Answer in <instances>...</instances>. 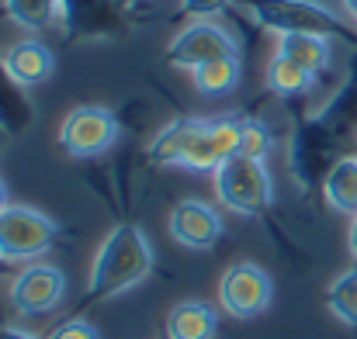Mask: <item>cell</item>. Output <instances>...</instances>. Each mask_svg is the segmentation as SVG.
<instances>
[{
    "mask_svg": "<svg viewBox=\"0 0 357 339\" xmlns=\"http://www.w3.org/2000/svg\"><path fill=\"white\" fill-rule=\"evenodd\" d=\"M0 63H3L7 77H10L17 87H24V90L45 84V80L56 73V56H52V49H49L45 42H38V38H21V42H14V45L0 56Z\"/></svg>",
    "mask_w": 357,
    "mask_h": 339,
    "instance_id": "30bf717a",
    "label": "cell"
},
{
    "mask_svg": "<svg viewBox=\"0 0 357 339\" xmlns=\"http://www.w3.org/2000/svg\"><path fill=\"white\" fill-rule=\"evenodd\" d=\"M202 128H205V118H177V121L163 125L156 132V139L149 142V159L156 166H184V156L195 145Z\"/></svg>",
    "mask_w": 357,
    "mask_h": 339,
    "instance_id": "7c38bea8",
    "label": "cell"
},
{
    "mask_svg": "<svg viewBox=\"0 0 357 339\" xmlns=\"http://www.w3.org/2000/svg\"><path fill=\"white\" fill-rule=\"evenodd\" d=\"M326 308H330L333 319L357 329V267L333 277V284L326 287Z\"/></svg>",
    "mask_w": 357,
    "mask_h": 339,
    "instance_id": "d6986e66",
    "label": "cell"
},
{
    "mask_svg": "<svg viewBox=\"0 0 357 339\" xmlns=\"http://www.w3.org/2000/svg\"><path fill=\"white\" fill-rule=\"evenodd\" d=\"M7 267H10V263H7V260H3V256H0V277H3V274H7Z\"/></svg>",
    "mask_w": 357,
    "mask_h": 339,
    "instance_id": "83f0119b",
    "label": "cell"
},
{
    "mask_svg": "<svg viewBox=\"0 0 357 339\" xmlns=\"http://www.w3.org/2000/svg\"><path fill=\"white\" fill-rule=\"evenodd\" d=\"M10 205V198H7V184H3V177H0V212Z\"/></svg>",
    "mask_w": 357,
    "mask_h": 339,
    "instance_id": "484cf974",
    "label": "cell"
},
{
    "mask_svg": "<svg viewBox=\"0 0 357 339\" xmlns=\"http://www.w3.org/2000/svg\"><path fill=\"white\" fill-rule=\"evenodd\" d=\"M222 56H236V42L233 35L215 24V21H191L184 31L174 35V42L167 45V63L174 70H198L205 63H215Z\"/></svg>",
    "mask_w": 357,
    "mask_h": 339,
    "instance_id": "ba28073f",
    "label": "cell"
},
{
    "mask_svg": "<svg viewBox=\"0 0 357 339\" xmlns=\"http://www.w3.org/2000/svg\"><path fill=\"white\" fill-rule=\"evenodd\" d=\"M63 21L73 35H108L121 21V0H63Z\"/></svg>",
    "mask_w": 357,
    "mask_h": 339,
    "instance_id": "8fae6325",
    "label": "cell"
},
{
    "mask_svg": "<svg viewBox=\"0 0 357 339\" xmlns=\"http://www.w3.org/2000/svg\"><path fill=\"white\" fill-rule=\"evenodd\" d=\"M10 308L24 319L49 315L66 301V274L52 263H24L17 277L10 281Z\"/></svg>",
    "mask_w": 357,
    "mask_h": 339,
    "instance_id": "8992f818",
    "label": "cell"
},
{
    "mask_svg": "<svg viewBox=\"0 0 357 339\" xmlns=\"http://www.w3.org/2000/svg\"><path fill=\"white\" fill-rule=\"evenodd\" d=\"M274 152V132L260 118H243L239 121V156L246 159H267Z\"/></svg>",
    "mask_w": 357,
    "mask_h": 339,
    "instance_id": "ffe728a7",
    "label": "cell"
},
{
    "mask_svg": "<svg viewBox=\"0 0 357 339\" xmlns=\"http://www.w3.org/2000/svg\"><path fill=\"white\" fill-rule=\"evenodd\" d=\"M323 198L337 215H357V156H340L323 177Z\"/></svg>",
    "mask_w": 357,
    "mask_h": 339,
    "instance_id": "5bb4252c",
    "label": "cell"
},
{
    "mask_svg": "<svg viewBox=\"0 0 357 339\" xmlns=\"http://www.w3.org/2000/svg\"><path fill=\"white\" fill-rule=\"evenodd\" d=\"M153 270V242L149 235L132 222L115 226L94 253L91 274H87V298L91 301H112L125 291L139 287Z\"/></svg>",
    "mask_w": 357,
    "mask_h": 339,
    "instance_id": "6da1fadb",
    "label": "cell"
},
{
    "mask_svg": "<svg viewBox=\"0 0 357 339\" xmlns=\"http://www.w3.org/2000/svg\"><path fill=\"white\" fill-rule=\"evenodd\" d=\"M274 301V281L257 263H233L219 281V308L233 319H257Z\"/></svg>",
    "mask_w": 357,
    "mask_h": 339,
    "instance_id": "52a82bcc",
    "label": "cell"
},
{
    "mask_svg": "<svg viewBox=\"0 0 357 339\" xmlns=\"http://www.w3.org/2000/svg\"><path fill=\"white\" fill-rule=\"evenodd\" d=\"M0 339H38V336H31L24 329H0Z\"/></svg>",
    "mask_w": 357,
    "mask_h": 339,
    "instance_id": "d4e9b609",
    "label": "cell"
},
{
    "mask_svg": "<svg viewBox=\"0 0 357 339\" xmlns=\"http://www.w3.org/2000/svg\"><path fill=\"white\" fill-rule=\"evenodd\" d=\"M347 246H351V256L357 260V215L351 219V232H347Z\"/></svg>",
    "mask_w": 357,
    "mask_h": 339,
    "instance_id": "cb8c5ba5",
    "label": "cell"
},
{
    "mask_svg": "<svg viewBox=\"0 0 357 339\" xmlns=\"http://www.w3.org/2000/svg\"><path fill=\"white\" fill-rule=\"evenodd\" d=\"M119 118L101 104H80L63 118L59 145L73 159H98L119 142Z\"/></svg>",
    "mask_w": 357,
    "mask_h": 339,
    "instance_id": "5b68a950",
    "label": "cell"
},
{
    "mask_svg": "<svg viewBox=\"0 0 357 339\" xmlns=\"http://www.w3.org/2000/svg\"><path fill=\"white\" fill-rule=\"evenodd\" d=\"M121 3H125V0H121Z\"/></svg>",
    "mask_w": 357,
    "mask_h": 339,
    "instance_id": "f1b7e54d",
    "label": "cell"
},
{
    "mask_svg": "<svg viewBox=\"0 0 357 339\" xmlns=\"http://www.w3.org/2000/svg\"><path fill=\"white\" fill-rule=\"evenodd\" d=\"M56 239L59 226L28 205H7L0 212V256L7 263H35L56 246Z\"/></svg>",
    "mask_w": 357,
    "mask_h": 339,
    "instance_id": "277c9868",
    "label": "cell"
},
{
    "mask_svg": "<svg viewBox=\"0 0 357 339\" xmlns=\"http://www.w3.org/2000/svg\"><path fill=\"white\" fill-rule=\"evenodd\" d=\"M212 180H215L219 205L229 208L233 215H243V219L264 215L274 201V180H271L264 159L233 156L212 173Z\"/></svg>",
    "mask_w": 357,
    "mask_h": 339,
    "instance_id": "7a4b0ae2",
    "label": "cell"
},
{
    "mask_svg": "<svg viewBox=\"0 0 357 339\" xmlns=\"http://www.w3.org/2000/svg\"><path fill=\"white\" fill-rule=\"evenodd\" d=\"M3 10L14 24L28 31H45L63 14V0H3Z\"/></svg>",
    "mask_w": 357,
    "mask_h": 339,
    "instance_id": "ac0fdd59",
    "label": "cell"
},
{
    "mask_svg": "<svg viewBox=\"0 0 357 339\" xmlns=\"http://www.w3.org/2000/svg\"><path fill=\"white\" fill-rule=\"evenodd\" d=\"M170 235L174 242H181L184 249H212L222 239V215L198 198H188L181 205H174L170 212Z\"/></svg>",
    "mask_w": 357,
    "mask_h": 339,
    "instance_id": "9c48e42d",
    "label": "cell"
},
{
    "mask_svg": "<svg viewBox=\"0 0 357 339\" xmlns=\"http://www.w3.org/2000/svg\"><path fill=\"white\" fill-rule=\"evenodd\" d=\"M233 0H181V14L184 17H198V21H208L215 14H222Z\"/></svg>",
    "mask_w": 357,
    "mask_h": 339,
    "instance_id": "603a6c76",
    "label": "cell"
},
{
    "mask_svg": "<svg viewBox=\"0 0 357 339\" xmlns=\"http://www.w3.org/2000/svg\"><path fill=\"white\" fill-rule=\"evenodd\" d=\"M239 77H243V66H239V56H222L215 63H205L191 73L195 80V90L205 94V97H222V94H233L239 87Z\"/></svg>",
    "mask_w": 357,
    "mask_h": 339,
    "instance_id": "2e32d148",
    "label": "cell"
},
{
    "mask_svg": "<svg viewBox=\"0 0 357 339\" xmlns=\"http://www.w3.org/2000/svg\"><path fill=\"white\" fill-rule=\"evenodd\" d=\"M257 24L278 31V35H326V38H344L340 17L316 3V0H239Z\"/></svg>",
    "mask_w": 357,
    "mask_h": 339,
    "instance_id": "3957f363",
    "label": "cell"
},
{
    "mask_svg": "<svg viewBox=\"0 0 357 339\" xmlns=\"http://www.w3.org/2000/svg\"><path fill=\"white\" fill-rule=\"evenodd\" d=\"M45 339H101V333H98V326L87 322V319H66V322H59Z\"/></svg>",
    "mask_w": 357,
    "mask_h": 339,
    "instance_id": "7402d4cb",
    "label": "cell"
},
{
    "mask_svg": "<svg viewBox=\"0 0 357 339\" xmlns=\"http://www.w3.org/2000/svg\"><path fill=\"white\" fill-rule=\"evenodd\" d=\"M219 312L208 301H181L167 312V339H215Z\"/></svg>",
    "mask_w": 357,
    "mask_h": 339,
    "instance_id": "4fadbf2b",
    "label": "cell"
},
{
    "mask_svg": "<svg viewBox=\"0 0 357 339\" xmlns=\"http://www.w3.org/2000/svg\"><path fill=\"white\" fill-rule=\"evenodd\" d=\"M344 7H347V14L357 21V0H344Z\"/></svg>",
    "mask_w": 357,
    "mask_h": 339,
    "instance_id": "4316f807",
    "label": "cell"
},
{
    "mask_svg": "<svg viewBox=\"0 0 357 339\" xmlns=\"http://www.w3.org/2000/svg\"><path fill=\"white\" fill-rule=\"evenodd\" d=\"M264 80H267V90L278 94V97H302L309 87H312V73L302 70L298 63H291L288 56H271L267 70H264Z\"/></svg>",
    "mask_w": 357,
    "mask_h": 339,
    "instance_id": "e0dca14e",
    "label": "cell"
},
{
    "mask_svg": "<svg viewBox=\"0 0 357 339\" xmlns=\"http://www.w3.org/2000/svg\"><path fill=\"white\" fill-rule=\"evenodd\" d=\"M21 90H24V87H17V84L7 77L3 63H0V128H21V125H24L28 104H24Z\"/></svg>",
    "mask_w": 357,
    "mask_h": 339,
    "instance_id": "44dd1931",
    "label": "cell"
},
{
    "mask_svg": "<svg viewBox=\"0 0 357 339\" xmlns=\"http://www.w3.org/2000/svg\"><path fill=\"white\" fill-rule=\"evenodd\" d=\"M278 56H288L291 63H298L302 70L316 77L330 66L333 49L326 35H278Z\"/></svg>",
    "mask_w": 357,
    "mask_h": 339,
    "instance_id": "9a60e30c",
    "label": "cell"
}]
</instances>
